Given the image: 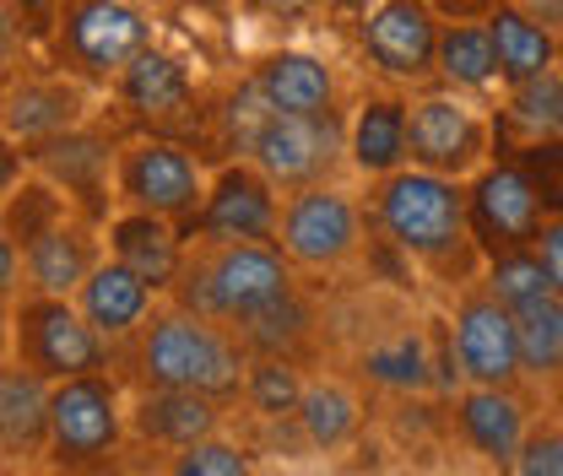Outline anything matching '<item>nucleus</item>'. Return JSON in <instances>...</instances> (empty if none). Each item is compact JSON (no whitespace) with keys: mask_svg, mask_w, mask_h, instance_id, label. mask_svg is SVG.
<instances>
[{"mask_svg":"<svg viewBox=\"0 0 563 476\" xmlns=\"http://www.w3.org/2000/svg\"><path fill=\"white\" fill-rule=\"evenodd\" d=\"M163 472H174V476H250L255 472V461H250L239 444H228V439L207 433V439H196V444L174 450Z\"/></svg>","mask_w":563,"mask_h":476,"instance_id":"nucleus-36","label":"nucleus"},{"mask_svg":"<svg viewBox=\"0 0 563 476\" xmlns=\"http://www.w3.org/2000/svg\"><path fill=\"white\" fill-rule=\"evenodd\" d=\"M368 222L379 228V239L407 255L412 266L433 272L439 281H477L488 266L477 239H472V211H466V179L450 174H428V168H396L385 179H374L368 196Z\"/></svg>","mask_w":563,"mask_h":476,"instance_id":"nucleus-1","label":"nucleus"},{"mask_svg":"<svg viewBox=\"0 0 563 476\" xmlns=\"http://www.w3.org/2000/svg\"><path fill=\"white\" fill-rule=\"evenodd\" d=\"M515 325H520L526 379L559 385L563 379V292H542V298L520 303V309H515Z\"/></svg>","mask_w":563,"mask_h":476,"instance_id":"nucleus-29","label":"nucleus"},{"mask_svg":"<svg viewBox=\"0 0 563 476\" xmlns=\"http://www.w3.org/2000/svg\"><path fill=\"white\" fill-rule=\"evenodd\" d=\"M526 428H531V407H526L520 385H466L455 396V433L488 466H504V472L515 466Z\"/></svg>","mask_w":563,"mask_h":476,"instance_id":"nucleus-17","label":"nucleus"},{"mask_svg":"<svg viewBox=\"0 0 563 476\" xmlns=\"http://www.w3.org/2000/svg\"><path fill=\"white\" fill-rule=\"evenodd\" d=\"M466 211H472V239L483 250V261L504 250H526L548 217L542 190L531 185L520 157H488L472 179H466Z\"/></svg>","mask_w":563,"mask_h":476,"instance_id":"nucleus-13","label":"nucleus"},{"mask_svg":"<svg viewBox=\"0 0 563 476\" xmlns=\"http://www.w3.org/2000/svg\"><path fill=\"white\" fill-rule=\"evenodd\" d=\"M559 66H563V27H559Z\"/></svg>","mask_w":563,"mask_h":476,"instance_id":"nucleus-48","label":"nucleus"},{"mask_svg":"<svg viewBox=\"0 0 563 476\" xmlns=\"http://www.w3.org/2000/svg\"><path fill=\"white\" fill-rule=\"evenodd\" d=\"M439 81L455 92H488L498 81V49L483 16H455L439 33Z\"/></svg>","mask_w":563,"mask_h":476,"instance_id":"nucleus-28","label":"nucleus"},{"mask_svg":"<svg viewBox=\"0 0 563 476\" xmlns=\"http://www.w3.org/2000/svg\"><path fill=\"white\" fill-rule=\"evenodd\" d=\"M509 472H520V476H563V411L526 428V444H520V455H515V466H509Z\"/></svg>","mask_w":563,"mask_h":476,"instance_id":"nucleus-37","label":"nucleus"},{"mask_svg":"<svg viewBox=\"0 0 563 476\" xmlns=\"http://www.w3.org/2000/svg\"><path fill=\"white\" fill-rule=\"evenodd\" d=\"M298 428H303V439H309L320 455L347 450L352 439H357V428H363L357 390H352L347 379H336V374L309 379V385H303V401H298Z\"/></svg>","mask_w":563,"mask_h":476,"instance_id":"nucleus-27","label":"nucleus"},{"mask_svg":"<svg viewBox=\"0 0 563 476\" xmlns=\"http://www.w3.org/2000/svg\"><path fill=\"white\" fill-rule=\"evenodd\" d=\"M439 33H444V16L433 0H374L357 16V44L368 66L390 81L439 76Z\"/></svg>","mask_w":563,"mask_h":476,"instance_id":"nucleus-14","label":"nucleus"},{"mask_svg":"<svg viewBox=\"0 0 563 476\" xmlns=\"http://www.w3.org/2000/svg\"><path fill=\"white\" fill-rule=\"evenodd\" d=\"M114 103L141 125H174L196 109V76L179 55L146 44L136 60L114 76Z\"/></svg>","mask_w":563,"mask_h":476,"instance_id":"nucleus-18","label":"nucleus"},{"mask_svg":"<svg viewBox=\"0 0 563 476\" xmlns=\"http://www.w3.org/2000/svg\"><path fill=\"white\" fill-rule=\"evenodd\" d=\"M531 250L542 255V266H548V281H553V287L563 292V211H548V217H542V228H537Z\"/></svg>","mask_w":563,"mask_h":476,"instance_id":"nucleus-39","label":"nucleus"},{"mask_svg":"<svg viewBox=\"0 0 563 476\" xmlns=\"http://www.w3.org/2000/svg\"><path fill=\"white\" fill-rule=\"evenodd\" d=\"M363 374L385 390H428L433 385V357L422 331H396L390 341L363 352Z\"/></svg>","mask_w":563,"mask_h":476,"instance_id":"nucleus-33","label":"nucleus"},{"mask_svg":"<svg viewBox=\"0 0 563 476\" xmlns=\"http://www.w3.org/2000/svg\"><path fill=\"white\" fill-rule=\"evenodd\" d=\"M5 466H11V461H0V472H5Z\"/></svg>","mask_w":563,"mask_h":476,"instance_id":"nucleus-49","label":"nucleus"},{"mask_svg":"<svg viewBox=\"0 0 563 476\" xmlns=\"http://www.w3.org/2000/svg\"><path fill=\"white\" fill-rule=\"evenodd\" d=\"M103 222L70 211L66 222H55L44 239H33L22 250V272H27V287L33 292H60V298H76V287L92 276V266L103 261ZM22 287V292H27Z\"/></svg>","mask_w":563,"mask_h":476,"instance_id":"nucleus-19","label":"nucleus"},{"mask_svg":"<svg viewBox=\"0 0 563 476\" xmlns=\"http://www.w3.org/2000/svg\"><path fill=\"white\" fill-rule=\"evenodd\" d=\"M515 157L526 163V174H531V185L542 190L548 211H563V136L526 141V146H520Z\"/></svg>","mask_w":563,"mask_h":476,"instance_id":"nucleus-38","label":"nucleus"},{"mask_svg":"<svg viewBox=\"0 0 563 476\" xmlns=\"http://www.w3.org/2000/svg\"><path fill=\"white\" fill-rule=\"evenodd\" d=\"M483 22H488V33H493V49H498V81H504V87L531 81V76L559 66V27H548V22L531 16L526 5L498 0Z\"/></svg>","mask_w":563,"mask_h":476,"instance_id":"nucleus-26","label":"nucleus"},{"mask_svg":"<svg viewBox=\"0 0 563 476\" xmlns=\"http://www.w3.org/2000/svg\"><path fill=\"white\" fill-rule=\"evenodd\" d=\"M70 211H76V206H70L66 190L33 168V174H27V179H22V185L5 196V206H0V228H5V233H11L22 250H27V244H33V239H44L55 222H66Z\"/></svg>","mask_w":563,"mask_h":476,"instance_id":"nucleus-32","label":"nucleus"},{"mask_svg":"<svg viewBox=\"0 0 563 476\" xmlns=\"http://www.w3.org/2000/svg\"><path fill=\"white\" fill-rule=\"evenodd\" d=\"M282 228V185L250 157L222 163L207 179V196L190 222H179L185 244H277Z\"/></svg>","mask_w":563,"mask_h":476,"instance_id":"nucleus-8","label":"nucleus"},{"mask_svg":"<svg viewBox=\"0 0 563 476\" xmlns=\"http://www.w3.org/2000/svg\"><path fill=\"white\" fill-rule=\"evenodd\" d=\"M450 357H455V374L466 385H520L526 379L515 309L498 303V292L488 281H466V292L455 298Z\"/></svg>","mask_w":563,"mask_h":476,"instance_id":"nucleus-12","label":"nucleus"},{"mask_svg":"<svg viewBox=\"0 0 563 476\" xmlns=\"http://www.w3.org/2000/svg\"><path fill=\"white\" fill-rule=\"evenodd\" d=\"M222 411H228V401H217L207 390H136V401H131V439L174 455V450L217 433Z\"/></svg>","mask_w":563,"mask_h":476,"instance_id":"nucleus-22","label":"nucleus"},{"mask_svg":"<svg viewBox=\"0 0 563 476\" xmlns=\"http://www.w3.org/2000/svg\"><path fill=\"white\" fill-rule=\"evenodd\" d=\"M87 120V92H81V76H22L11 81V92H0V125L22 141H44L55 131H70Z\"/></svg>","mask_w":563,"mask_h":476,"instance_id":"nucleus-20","label":"nucleus"},{"mask_svg":"<svg viewBox=\"0 0 563 476\" xmlns=\"http://www.w3.org/2000/svg\"><path fill=\"white\" fill-rule=\"evenodd\" d=\"M131 439V401L109 368L49 385V450L55 472H103Z\"/></svg>","mask_w":563,"mask_h":476,"instance_id":"nucleus-5","label":"nucleus"},{"mask_svg":"<svg viewBox=\"0 0 563 476\" xmlns=\"http://www.w3.org/2000/svg\"><path fill=\"white\" fill-rule=\"evenodd\" d=\"M228 141L239 157L261 163L272 179L287 190H303V185H325L342 163H347V120L331 109V114H287V109H266V98L244 81L228 109Z\"/></svg>","mask_w":563,"mask_h":476,"instance_id":"nucleus-3","label":"nucleus"},{"mask_svg":"<svg viewBox=\"0 0 563 476\" xmlns=\"http://www.w3.org/2000/svg\"><path fill=\"white\" fill-rule=\"evenodd\" d=\"M49 450V379L27 363H0V461H44Z\"/></svg>","mask_w":563,"mask_h":476,"instance_id":"nucleus-24","label":"nucleus"},{"mask_svg":"<svg viewBox=\"0 0 563 476\" xmlns=\"http://www.w3.org/2000/svg\"><path fill=\"white\" fill-rule=\"evenodd\" d=\"M498 131H509L520 141L563 136V66L542 70L531 81H515L509 98H504V125Z\"/></svg>","mask_w":563,"mask_h":476,"instance_id":"nucleus-30","label":"nucleus"},{"mask_svg":"<svg viewBox=\"0 0 563 476\" xmlns=\"http://www.w3.org/2000/svg\"><path fill=\"white\" fill-rule=\"evenodd\" d=\"M244 81L266 98V109H287V114H331L342 98L336 70L309 49H272L266 60L250 66Z\"/></svg>","mask_w":563,"mask_h":476,"instance_id":"nucleus-23","label":"nucleus"},{"mask_svg":"<svg viewBox=\"0 0 563 476\" xmlns=\"http://www.w3.org/2000/svg\"><path fill=\"white\" fill-rule=\"evenodd\" d=\"M146 44H157V22L141 0H66L60 5L55 60L92 87H114V76Z\"/></svg>","mask_w":563,"mask_h":476,"instance_id":"nucleus-7","label":"nucleus"},{"mask_svg":"<svg viewBox=\"0 0 563 476\" xmlns=\"http://www.w3.org/2000/svg\"><path fill=\"white\" fill-rule=\"evenodd\" d=\"M103 250L114 261H125L157 298L174 292L179 266H185V233H179V222L174 217H157V211H141V206H120L103 222Z\"/></svg>","mask_w":563,"mask_h":476,"instance_id":"nucleus-16","label":"nucleus"},{"mask_svg":"<svg viewBox=\"0 0 563 476\" xmlns=\"http://www.w3.org/2000/svg\"><path fill=\"white\" fill-rule=\"evenodd\" d=\"M515 5H531V0H515Z\"/></svg>","mask_w":563,"mask_h":476,"instance_id":"nucleus-50","label":"nucleus"},{"mask_svg":"<svg viewBox=\"0 0 563 476\" xmlns=\"http://www.w3.org/2000/svg\"><path fill=\"white\" fill-rule=\"evenodd\" d=\"M207 196V174L190 146L168 136L120 141L114 152V206H141L174 222H190Z\"/></svg>","mask_w":563,"mask_h":476,"instance_id":"nucleus-10","label":"nucleus"},{"mask_svg":"<svg viewBox=\"0 0 563 476\" xmlns=\"http://www.w3.org/2000/svg\"><path fill=\"white\" fill-rule=\"evenodd\" d=\"M407 157L412 168H428V174L472 179L493 157V120L477 103H466V92L455 87L422 92L407 114Z\"/></svg>","mask_w":563,"mask_h":476,"instance_id":"nucleus-11","label":"nucleus"},{"mask_svg":"<svg viewBox=\"0 0 563 476\" xmlns=\"http://www.w3.org/2000/svg\"><path fill=\"white\" fill-rule=\"evenodd\" d=\"M439 11H455V16H488L498 0H433Z\"/></svg>","mask_w":563,"mask_h":476,"instance_id":"nucleus-43","label":"nucleus"},{"mask_svg":"<svg viewBox=\"0 0 563 476\" xmlns=\"http://www.w3.org/2000/svg\"><path fill=\"white\" fill-rule=\"evenodd\" d=\"M331 5H342V11H357V16H363V11H368L374 0H331Z\"/></svg>","mask_w":563,"mask_h":476,"instance_id":"nucleus-45","label":"nucleus"},{"mask_svg":"<svg viewBox=\"0 0 563 476\" xmlns=\"http://www.w3.org/2000/svg\"><path fill=\"white\" fill-rule=\"evenodd\" d=\"M483 281L498 292V303H509V309H520V303H531V298H542V292H559V287L548 281V266H542V255H537L531 244L493 255L488 266H483Z\"/></svg>","mask_w":563,"mask_h":476,"instance_id":"nucleus-35","label":"nucleus"},{"mask_svg":"<svg viewBox=\"0 0 563 476\" xmlns=\"http://www.w3.org/2000/svg\"><path fill=\"white\" fill-rule=\"evenodd\" d=\"M190 5H211L217 11V5H233V0H190Z\"/></svg>","mask_w":563,"mask_h":476,"instance_id":"nucleus-46","label":"nucleus"},{"mask_svg":"<svg viewBox=\"0 0 563 476\" xmlns=\"http://www.w3.org/2000/svg\"><path fill=\"white\" fill-rule=\"evenodd\" d=\"M114 357L136 390H207L217 401H239L250 374V346L239 331L179 309L174 298L157 303L136 336L114 346Z\"/></svg>","mask_w":563,"mask_h":476,"instance_id":"nucleus-2","label":"nucleus"},{"mask_svg":"<svg viewBox=\"0 0 563 476\" xmlns=\"http://www.w3.org/2000/svg\"><path fill=\"white\" fill-rule=\"evenodd\" d=\"M22 287H27V272H22V244L0 228V292H5V298H16Z\"/></svg>","mask_w":563,"mask_h":476,"instance_id":"nucleus-41","label":"nucleus"},{"mask_svg":"<svg viewBox=\"0 0 563 476\" xmlns=\"http://www.w3.org/2000/svg\"><path fill=\"white\" fill-rule=\"evenodd\" d=\"M255 16H303L314 0H244Z\"/></svg>","mask_w":563,"mask_h":476,"instance_id":"nucleus-42","label":"nucleus"},{"mask_svg":"<svg viewBox=\"0 0 563 476\" xmlns=\"http://www.w3.org/2000/svg\"><path fill=\"white\" fill-rule=\"evenodd\" d=\"M309 336H314V309L303 303V292L282 298L266 314L239 325V341L250 346V357H292V363H303Z\"/></svg>","mask_w":563,"mask_h":476,"instance_id":"nucleus-31","label":"nucleus"},{"mask_svg":"<svg viewBox=\"0 0 563 476\" xmlns=\"http://www.w3.org/2000/svg\"><path fill=\"white\" fill-rule=\"evenodd\" d=\"M157 303H163V298H157L125 261H114V255H103V261L92 266V276L76 287V309L92 320V331L109 341V346L136 336Z\"/></svg>","mask_w":563,"mask_h":476,"instance_id":"nucleus-21","label":"nucleus"},{"mask_svg":"<svg viewBox=\"0 0 563 476\" xmlns=\"http://www.w3.org/2000/svg\"><path fill=\"white\" fill-rule=\"evenodd\" d=\"M27 174H33V163H27V146H22V141L0 125V206H5V196H11V190H16Z\"/></svg>","mask_w":563,"mask_h":476,"instance_id":"nucleus-40","label":"nucleus"},{"mask_svg":"<svg viewBox=\"0 0 563 476\" xmlns=\"http://www.w3.org/2000/svg\"><path fill=\"white\" fill-rule=\"evenodd\" d=\"M277 244L298 272H342L363 250V206L336 179L287 190Z\"/></svg>","mask_w":563,"mask_h":476,"instance_id":"nucleus-9","label":"nucleus"},{"mask_svg":"<svg viewBox=\"0 0 563 476\" xmlns=\"http://www.w3.org/2000/svg\"><path fill=\"white\" fill-rule=\"evenodd\" d=\"M553 390H559V411H563V379H559V385H553Z\"/></svg>","mask_w":563,"mask_h":476,"instance_id":"nucleus-47","label":"nucleus"},{"mask_svg":"<svg viewBox=\"0 0 563 476\" xmlns=\"http://www.w3.org/2000/svg\"><path fill=\"white\" fill-rule=\"evenodd\" d=\"M298 292V266L282 255V244H185V266L174 281V303L190 314H207L217 325L239 331L244 320L266 314L272 303Z\"/></svg>","mask_w":563,"mask_h":476,"instance_id":"nucleus-4","label":"nucleus"},{"mask_svg":"<svg viewBox=\"0 0 563 476\" xmlns=\"http://www.w3.org/2000/svg\"><path fill=\"white\" fill-rule=\"evenodd\" d=\"M407 114L412 103L396 92H368L347 120V163L363 179H385L396 168H407Z\"/></svg>","mask_w":563,"mask_h":476,"instance_id":"nucleus-25","label":"nucleus"},{"mask_svg":"<svg viewBox=\"0 0 563 476\" xmlns=\"http://www.w3.org/2000/svg\"><path fill=\"white\" fill-rule=\"evenodd\" d=\"M303 363L292 357H250V374H244V401L261 417H298L303 401Z\"/></svg>","mask_w":563,"mask_h":476,"instance_id":"nucleus-34","label":"nucleus"},{"mask_svg":"<svg viewBox=\"0 0 563 476\" xmlns=\"http://www.w3.org/2000/svg\"><path fill=\"white\" fill-rule=\"evenodd\" d=\"M11 357L44 374L49 385L92 374V368H114V346L92 331L76 298L33 292V287L11 298Z\"/></svg>","mask_w":563,"mask_h":476,"instance_id":"nucleus-6","label":"nucleus"},{"mask_svg":"<svg viewBox=\"0 0 563 476\" xmlns=\"http://www.w3.org/2000/svg\"><path fill=\"white\" fill-rule=\"evenodd\" d=\"M114 141L103 136L98 125H70V131H55V136L44 141H27V163L44 174V179H55L60 190L70 196V206L81 211V217H92V222H109L114 211Z\"/></svg>","mask_w":563,"mask_h":476,"instance_id":"nucleus-15","label":"nucleus"},{"mask_svg":"<svg viewBox=\"0 0 563 476\" xmlns=\"http://www.w3.org/2000/svg\"><path fill=\"white\" fill-rule=\"evenodd\" d=\"M11 357V298L0 292V363Z\"/></svg>","mask_w":563,"mask_h":476,"instance_id":"nucleus-44","label":"nucleus"}]
</instances>
